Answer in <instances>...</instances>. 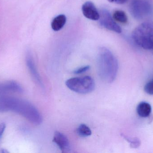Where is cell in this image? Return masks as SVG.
<instances>
[{
  "label": "cell",
  "mask_w": 153,
  "mask_h": 153,
  "mask_svg": "<svg viewBox=\"0 0 153 153\" xmlns=\"http://www.w3.org/2000/svg\"><path fill=\"white\" fill-rule=\"evenodd\" d=\"M12 111L21 115L36 125L42 123L43 119L37 109L28 101L4 95L0 97V112Z\"/></svg>",
  "instance_id": "6da1fadb"
},
{
  "label": "cell",
  "mask_w": 153,
  "mask_h": 153,
  "mask_svg": "<svg viewBox=\"0 0 153 153\" xmlns=\"http://www.w3.org/2000/svg\"><path fill=\"white\" fill-rule=\"evenodd\" d=\"M97 67L99 76L106 83H111L116 79L118 71L117 59L108 49L100 48L97 56Z\"/></svg>",
  "instance_id": "7a4b0ae2"
},
{
  "label": "cell",
  "mask_w": 153,
  "mask_h": 153,
  "mask_svg": "<svg viewBox=\"0 0 153 153\" xmlns=\"http://www.w3.org/2000/svg\"><path fill=\"white\" fill-rule=\"evenodd\" d=\"M133 41L145 49H153V22H145L137 26L132 34Z\"/></svg>",
  "instance_id": "3957f363"
},
{
  "label": "cell",
  "mask_w": 153,
  "mask_h": 153,
  "mask_svg": "<svg viewBox=\"0 0 153 153\" xmlns=\"http://www.w3.org/2000/svg\"><path fill=\"white\" fill-rule=\"evenodd\" d=\"M65 84L71 90L80 94L90 93L95 87L94 81L89 76L71 78L66 81Z\"/></svg>",
  "instance_id": "277c9868"
},
{
  "label": "cell",
  "mask_w": 153,
  "mask_h": 153,
  "mask_svg": "<svg viewBox=\"0 0 153 153\" xmlns=\"http://www.w3.org/2000/svg\"><path fill=\"white\" fill-rule=\"evenodd\" d=\"M129 10L135 19H142L152 13L153 7L148 0H132L129 5Z\"/></svg>",
  "instance_id": "5b68a950"
},
{
  "label": "cell",
  "mask_w": 153,
  "mask_h": 153,
  "mask_svg": "<svg viewBox=\"0 0 153 153\" xmlns=\"http://www.w3.org/2000/svg\"><path fill=\"white\" fill-rule=\"evenodd\" d=\"M99 23L101 27L108 30L117 33L122 32V29L118 24L116 23L110 13L106 9H102L100 12Z\"/></svg>",
  "instance_id": "8992f818"
},
{
  "label": "cell",
  "mask_w": 153,
  "mask_h": 153,
  "mask_svg": "<svg viewBox=\"0 0 153 153\" xmlns=\"http://www.w3.org/2000/svg\"><path fill=\"white\" fill-rule=\"evenodd\" d=\"M26 61L27 67L33 80L40 88L44 90L45 87H44V84L37 69L33 56L31 52L30 51H28L27 52L26 57Z\"/></svg>",
  "instance_id": "52a82bcc"
},
{
  "label": "cell",
  "mask_w": 153,
  "mask_h": 153,
  "mask_svg": "<svg viewBox=\"0 0 153 153\" xmlns=\"http://www.w3.org/2000/svg\"><path fill=\"white\" fill-rule=\"evenodd\" d=\"M23 92V88L20 84L14 81H9L0 83V97L5 95L9 92Z\"/></svg>",
  "instance_id": "ba28073f"
},
{
  "label": "cell",
  "mask_w": 153,
  "mask_h": 153,
  "mask_svg": "<svg viewBox=\"0 0 153 153\" xmlns=\"http://www.w3.org/2000/svg\"><path fill=\"white\" fill-rule=\"evenodd\" d=\"M82 10L83 14L87 19L94 21L100 19V12L92 2H85L82 6Z\"/></svg>",
  "instance_id": "9c48e42d"
},
{
  "label": "cell",
  "mask_w": 153,
  "mask_h": 153,
  "mask_svg": "<svg viewBox=\"0 0 153 153\" xmlns=\"http://www.w3.org/2000/svg\"><path fill=\"white\" fill-rule=\"evenodd\" d=\"M53 142L57 146L62 152H70L71 150L70 141L67 137L60 132H56L54 135Z\"/></svg>",
  "instance_id": "30bf717a"
},
{
  "label": "cell",
  "mask_w": 153,
  "mask_h": 153,
  "mask_svg": "<svg viewBox=\"0 0 153 153\" xmlns=\"http://www.w3.org/2000/svg\"><path fill=\"white\" fill-rule=\"evenodd\" d=\"M152 111V106L149 103L146 102H140L137 108V114L141 117H147L150 116Z\"/></svg>",
  "instance_id": "8fae6325"
},
{
  "label": "cell",
  "mask_w": 153,
  "mask_h": 153,
  "mask_svg": "<svg viewBox=\"0 0 153 153\" xmlns=\"http://www.w3.org/2000/svg\"><path fill=\"white\" fill-rule=\"evenodd\" d=\"M66 22V17L64 14H60L54 18L51 23V27L54 31L62 29Z\"/></svg>",
  "instance_id": "7c38bea8"
},
{
  "label": "cell",
  "mask_w": 153,
  "mask_h": 153,
  "mask_svg": "<svg viewBox=\"0 0 153 153\" xmlns=\"http://www.w3.org/2000/svg\"><path fill=\"white\" fill-rule=\"evenodd\" d=\"M77 134L82 137H86L91 135V131L90 128L85 124H81L76 129Z\"/></svg>",
  "instance_id": "4fadbf2b"
},
{
  "label": "cell",
  "mask_w": 153,
  "mask_h": 153,
  "mask_svg": "<svg viewBox=\"0 0 153 153\" xmlns=\"http://www.w3.org/2000/svg\"><path fill=\"white\" fill-rule=\"evenodd\" d=\"M113 19L115 20L122 23H126L128 22V17L124 11L117 10L113 14Z\"/></svg>",
  "instance_id": "5bb4252c"
},
{
  "label": "cell",
  "mask_w": 153,
  "mask_h": 153,
  "mask_svg": "<svg viewBox=\"0 0 153 153\" xmlns=\"http://www.w3.org/2000/svg\"><path fill=\"white\" fill-rule=\"evenodd\" d=\"M122 136L124 139H126L128 143H130L131 148H137L141 145V141L138 138L129 137L125 135H122Z\"/></svg>",
  "instance_id": "9a60e30c"
},
{
  "label": "cell",
  "mask_w": 153,
  "mask_h": 153,
  "mask_svg": "<svg viewBox=\"0 0 153 153\" xmlns=\"http://www.w3.org/2000/svg\"><path fill=\"white\" fill-rule=\"evenodd\" d=\"M144 90L149 95H153V79L149 81L146 84Z\"/></svg>",
  "instance_id": "2e32d148"
},
{
  "label": "cell",
  "mask_w": 153,
  "mask_h": 153,
  "mask_svg": "<svg viewBox=\"0 0 153 153\" xmlns=\"http://www.w3.org/2000/svg\"><path fill=\"white\" fill-rule=\"evenodd\" d=\"M89 68H90L89 66H82V67H79L74 70V73L75 74H80L83 73L85 72L88 71Z\"/></svg>",
  "instance_id": "e0dca14e"
},
{
  "label": "cell",
  "mask_w": 153,
  "mask_h": 153,
  "mask_svg": "<svg viewBox=\"0 0 153 153\" xmlns=\"http://www.w3.org/2000/svg\"><path fill=\"white\" fill-rule=\"evenodd\" d=\"M6 128V125L4 123H2L0 124V139L2 137L3 134L5 131Z\"/></svg>",
  "instance_id": "ac0fdd59"
},
{
  "label": "cell",
  "mask_w": 153,
  "mask_h": 153,
  "mask_svg": "<svg viewBox=\"0 0 153 153\" xmlns=\"http://www.w3.org/2000/svg\"><path fill=\"white\" fill-rule=\"evenodd\" d=\"M109 2L111 3H115L118 4H123L125 3L128 0H108Z\"/></svg>",
  "instance_id": "d6986e66"
},
{
  "label": "cell",
  "mask_w": 153,
  "mask_h": 153,
  "mask_svg": "<svg viewBox=\"0 0 153 153\" xmlns=\"http://www.w3.org/2000/svg\"><path fill=\"white\" fill-rule=\"evenodd\" d=\"M1 152L2 153H7L8 152H7L6 150L2 149V150H1Z\"/></svg>",
  "instance_id": "ffe728a7"
}]
</instances>
